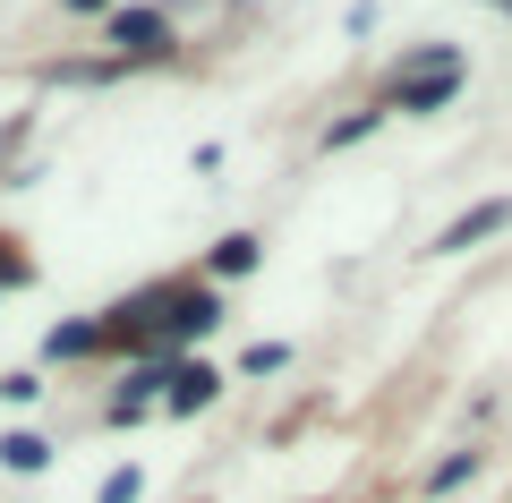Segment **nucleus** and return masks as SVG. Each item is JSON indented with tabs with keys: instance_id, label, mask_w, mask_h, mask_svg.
<instances>
[{
	"instance_id": "obj_1",
	"label": "nucleus",
	"mask_w": 512,
	"mask_h": 503,
	"mask_svg": "<svg viewBox=\"0 0 512 503\" xmlns=\"http://www.w3.org/2000/svg\"><path fill=\"white\" fill-rule=\"evenodd\" d=\"M453 94H461V60L453 52H427V60H410V69L393 77L384 103H393V111H436V103H453Z\"/></svg>"
},
{
	"instance_id": "obj_2",
	"label": "nucleus",
	"mask_w": 512,
	"mask_h": 503,
	"mask_svg": "<svg viewBox=\"0 0 512 503\" xmlns=\"http://www.w3.org/2000/svg\"><path fill=\"white\" fill-rule=\"evenodd\" d=\"M512 222V197H487V205H470V214H453L436 231V256H461V248H478V239H495Z\"/></svg>"
},
{
	"instance_id": "obj_3",
	"label": "nucleus",
	"mask_w": 512,
	"mask_h": 503,
	"mask_svg": "<svg viewBox=\"0 0 512 503\" xmlns=\"http://www.w3.org/2000/svg\"><path fill=\"white\" fill-rule=\"evenodd\" d=\"M111 43H120V52H163L171 43V26H163V9H128V18H111Z\"/></svg>"
},
{
	"instance_id": "obj_4",
	"label": "nucleus",
	"mask_w": 512,
	"mask_h": 503,
	"mask_svg": "<svg viewBox=\"0 0 512 503\" xmlns=\"http://www.w3.org/2000/svg\"><path fill=\"white\" fill-rule=\"evenodd\" d=\"M214 384H222L214 367H171V410H180V418L205 410V401H214Z\"/></svg>"
},
{
	"instance_id": "obj_5",
	"label": "nucleus",
	"mask_w": 512,
	"mask_h": 503,
	"mask_svg": "<svg viewBox=\"0 0 512 503\" xmlns=\"http://www.w3.org/2000/svg\"><path fill=\"white\" fill-rule=\"evenodd\" d=\"M205 265H214V273H256V239H248V231H231L214 256H205Z\"/></svg>"
},
{
	"instance_id": "obj_6",
	"label": "nucleus",
	"mask_w": 512,
	"mask_h": 503,
	"mask_svg": "<svg viewBox=\"0 0 512 503\" xmlns=\"http://www.w3.org/2000/svg\"><path fill=\"white\" fill-rule=\"evenodd\" d=\"M0 461H9V469H43V461H52V444H43V435H9Z\"/></svg>"
},
{
	"instance_id": "obj_7",
	"label": "nucleus",
	"mask_w": 512,
	"mask_h": 503,
	"mask_svg": "<svg viewBox=\"0 0 512 503\" xmlns=\"http://www.w3.org/2000/svg\"><path fill=\"white\" fill-rule=\"evenodd\" d=\"M137 486H146V469H111V478H103V503H137Z\"/></svg>"
},
{
	"instance_id": "obj_8",
	"label": "nucleus",
	"mask_w": 512,
	"mask_h": 503,
	"mask_svg": "<svg viewBox=\"0 0 512 503\" xmlns=\"http://www.w3.org/2000/svg\"><path fill=\"white\" fill-rule=\"evenodd\" d=\"M282 359H291V350H282V342H256V350H248V376H274Z\"/></svg>"
},
{
	"instance_id": "obj_9",
	"label": "nucleus",
	"mask_w": 512,
	"mask_h": 503,
	"mask_svg": "<svg viewBox=\"0 0 512 503\" xmlns=\"http://www.w3.org/2000/svg\"><path fill=\"white\" fill-rule=\"evenodd\" d=\"M77 9H103V0H77Z\"/></svg>"
}]
</instances>
